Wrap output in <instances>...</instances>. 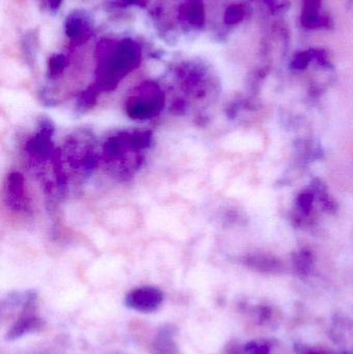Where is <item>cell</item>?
I'll return each mask as SVG.
<instances>
[{
	"instance_id": "cell-1",
	"label": "cell",
	"mask_w": 353,
	"mask_h": 354,
	"mask_svg": "<svg viewBox=\"0 0 353 354\" xmlns=\"http://www.w3.org/2000/svg\"><path fill=\"white\" fill-rule=\"evenodd\" d=\"M164 108V97L157 87L149 86L142 95L131 97L126 111L132 120H146L155 118Z\"/></svg>"
},
{
	"instance_id": "cell-2",
	"label": "cell",
	"mask_w": 353,
	"mask_h": 354,
	"mask_svg": "<svg viewBox=\"0 0 353 354\" xmlns=\"http://www.w3.org/2000/svg\"><path fill=\"white\" fill-rule=\"evenodd\" d=\"M35 301H37V295L33 293L32 297L23 305L24 309H23L20 317L15 322L14 326L8 330L6 336V340H17L24 335L43 330L45 322L33 314L35 311Z\"/></svg>"
},
{
	"instance_id": "cell-3",
	"label": "cell",
	"mask_w": 353,
	"mask_h": 354,
	"mask_svg": "<svg viewBox=\"0 0 353 354\" xmlns=\"http://www.w3.org/2000/svg\"><path fill=\"white\" fill-rule=\"evenodd\" d=\"M164 301V295L155 287H141L131 291L124 299L128 309L140 313H151L159 309Z\"/></svg>"
},
{
	"instance_id": "cell-4",
	"label": "cell",
	"mask_w": 353,
	"mask_h": 354,
	"mask_svg": "<svg viewBox=\"0 0 353 354\" xmlns=\"http://www.w3.org/2000/svg\"><path fill=\"white\" fill-rule=\"evenodd\" d=\"M8 203L12 209L23 212L26 209L27 201L25 198L24 178L18 172H12L8 177L6 183Z\"/></svg>"
},
{
	"instance_id": "cell-5",
	"label": "cell",
	"mask_w": 353,
	"mask_h": 354,
	"mask_svg": "<svg viewBox=\"0 0 353 354\" xmlns=\"http://www.w3.org/2000/svg\"><path fill=\"white\" fill-rule=\"evenodd\" d=\"M51 134V128L45 127L27 143V151L33 158L46 160L53 153Z\"/></svg>"
},
{
	"instance_id": "cell-6",
	"label": "cell",
	"mask_w": 353,
	"mask_h": 354,
	"mask_svg": "<svg viewBox=\"0 0 353 354\" xmlns=\"http://www.w3.org/2000/svg\"><path fill=\"white\" fill-rule=\"evenodd\" d=\"M175 328L172 324H165L158 330L153 343V354H178V347L174 342Z\"/></svg>"
}]
</instances>
